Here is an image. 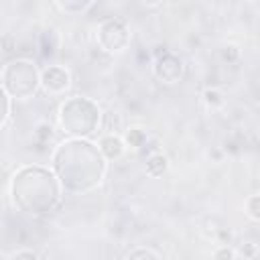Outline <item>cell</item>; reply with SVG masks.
<instances>
[{
    "mask_svg": "<svg viewBox=\"0 0 260 260\" xmlns=\"http://www.w3.org/2000/svg\"><path fill=\"white\" fill-rule=\"evenodd\" d=\"M53 173L67 193H87L102 185L108 162L93 142L81 138L63 140L53 152Z\"/></svg>",
    "mask_w": 260,
    "mask_h": 260,
    "instance_id": "1",
    "label": "cell"
},
{
    "mask_svg": "<svg viewBox=\"0 0 260 260\" xmlns=\"http://www.w3.org/2000/svg\"><path fill=\"white\" fill-rule=\"evenodd\" d=\"M61 185L55 173L47 167L28 165L18 169L10 181L14 207L30 215H47L61 201Z\"/></svg>",
    "mask_w": 260,
    "mask_h": 260,
    "instance_id": "2",
    "label": "cell"
},
{
    "mask_svg": "<svg viewBox=\"0 0 260 260\" xmlns=\"http://www.w3.org/2000/svg\"><path fill=\"white\" fill-rule=\"evenodd\" d=\"M102 124V110L89 98H69L59 106V126L71 138L91 136Z\"/></svg>",
    "mask_w": 260,
    "mask_h": 260,
    "instance_id": "3",
    "label": "cell"
},
{
    "mask_svg": "<svg viewBox=\"0 0 260 260\" xmlns=\"http://www.w3.org/2000/svg\"><path fill=\"white\" fill-rule=\"evenodd\" d=\"M41 71L28 59H14L2 69V89L8 98L28 100L41 87Z\"/></svg>",
    "mask_w": 260,
    "mask_h": 260,
    "instance_id": "4",
    "label": "cell"
},
{
    "mask_svg": "<svg viewBox=\"0 0 260 260\" xmlns=\"http://www.w3.org/2000/svg\"><path fill=\"white\" fill-rule=\"evenodd\" d=\"M98 43L106 53H122L130 43V30L120 18H106L98 26Z\"/></svg>",
    "mask_w": 260,
    "mask_h": 260,
    "instance_id": "5",
    "label": "cell"
},
{
    "mask_svg": "<svg viewBox=\"0 0 260 260\" xmlns=\"http://www.w3.org/2000/svg\"><path fill=\"white\" fill-rule=\"evenodd\" d=\"M41 87L49 95H61L71 85V73L63 65H47L41 69Z\"/></svg>",
    "mask_w": 260,
    "mask_h": 260,
    "instance_id": "6",
    "label": "cell"
},
{
    "mask_svg": "<svg viewBox=\"0 0 260 260\" xmlns=\"http://www.w3.org/2000/svg\"><path fill=\"white\" fill-rule=\"evenodd\" d=\"M183 69L185 67H183L181 57L173 53H165L154 65V75L165 83H177L183 77Z\"/></svg>",
    "mask_w": 260,
    "mask_h": 260,
    "instance_id": "7",
    "label": "cell"
},
{
    "mask_svg": "<svg viewBox=\"0 0 260 260\" xmlns=\"http://www.w3.org/2000/svg\"><path fill=\"white\" fill-rule=\"evenodd\" d=\"M95 146H98V150H100V154L104 156L106 162H108V160H118V158H122L124 152L128 150L126 144H124V140H122V136H120V134H112V132H106L104 136H100Z\"/></svg>",
    "mask_w": 260,
    "mask_h": 260,
    "instance_id": "8",
    "label": "cell"
},
{
    "mask_svg": "<svg viewBox=\"0 0 260 260\" xmlns=\"http://www.w3.org/2000/svg\"><path fill=\"white\" fill-rule=\"evenodd\" d=\"M122 140H124L126 148H134V150H138V148H142V146L146 144L148 136H146V130H142V128H138V126H130V128H126Z\"/></svg>",
    "mask_w": 260,
    "mask_h": 260,
    "instance_id": "9",
    "label": "cell"
},
{
    "mask_svg": "<svg viewBox=\"0 0 260 260\" xmlns=\"http://www.w3.org/2000/svg\"><path fill=\"white\" fill-rule=\"evenodd\" d=\"M53 6L65 14L75 16V14H83L85 10H89L93 2L91 0H65V2H53Z\"/></svg>",
    "mask_w": 260,
    "mask_h": 260,
    "instance_id": "10",
    "label": "cell"
},
{
    "mask_svg": "<svg viewBox=\"0 0 260 260\" xmlns=\"http://www.w3.org/2000/svg\"><path fill=\"white\" fill-rule=\"evenodd\" d=\"M169 167V158L162 152H154L146 158V173L150 177H160Z\"/></svg>",
    "mask_w": 260,
    "mask_h": 260,
    "instance_id": "11",
    "label": "cell"
},
{
    "mask_svg": "<svg viewBox=\"0 0 260 260\" xmlns=\"http://www.w3.org/2000/svg\"><path fill=\"white\" fill-rule=\"evenodd\" d=\"M203 102L209 106V108H217L223 104V93L217 89V87H205L203 89Z\"/></svg>",
    "mask_w": 260,
    "mask_h": 260,
    "instance_id": "12",
    "label": "cell"
},
{
    "mask_svg": "<svg viewBox=\"0 0 260 260\" xmlns=\"http://www.w3.org/2000/svg\"><path fill=\"white\" fill-rule=\"evenodd\" d=\"M244 205H246V215L252 221H258L260 219V197L258 195H250Z\"/></svg>",
    "mask_w": 260,
    "mask_h": 260,
    "instance_id": "13",
    "label": "cell"
},
{
    "mask_svg": "<svg viewBox=\"0 0 260 260\" xmlns=\"http://www.w3.org/2000/svg\"><path fill=\"white\" fill-rule=\"evenodd\" d=\"M126 260H160V256L150 248H136L126 256Z\"/></svg>",
    "mask_w": 260,
    "mask_h": 260,
    "instance_id": "14",
    "label": "cell"
},
{
    "mask_svg": "<svg viewBox=\"0 0 260 260\" xmlns=\"http://www.w3.org/2000/svg\"><path fill=\"white\" fill-rule=\"evenodd\" d=\"M8 116H10V98H8V93L0 85V126H4Z\"/></svg>",
    "mask_w": 260,
    "mask_h": 260,
    "instance_id": "15",
    "label": "cell"
},
{
    "mask_svg": "<svg viewBox=\"0 0 260 260\" xmlns=\"http://www.w3.org/2000/svg\"><path fill=\"white\" fill-rule=\"evenodd\" d=\"M213 260H236V250L230 244H221L213 252Z\"/></svg>",
    "mask_w": 260,
    "mask_h": 260,
    "instance_id": "16",
    "label": "cell"
},
{
    "mask_svg": "<svg viewBox=\"0 0 260 260\" xmlns=\"http://www.w3.org/2000/svg\"><path fill=\"white\" fill-rule=\"evenodd\" d=\"M10 260H41V258H39V254L32 252V250H18V252H14V254L10 256Z\"/></svg>",
    "mask_w": 260,
    "mask_h": 260,
    "instance_id": "17",
    "label": "cell"
},
{
    "mask_svg": "<svg viewBox=\"0 0 260 260\" xmlns=\"http://www.w3.org/2000/svg\"><path fill=\"white\" fill-rule=\"evenodd\" d=\"M221 57H223L228 63H232V61H238L240 51H238L234 45H225V47H223V51H221Z\"/></svg>",
    "mask_w": 260,
    "mask_h": 260,
    "instance_id": "18",
    "label": "cell"
},
{
    "mask_svg": "<svg viewBox=\"0 0 260 260\" xmlns=\"http://www.w3.org/2000/svg\"><path fill=\"white\" fill-rule=\"evenodd\" d=\"M240 252H242L246 258H256L258 248H256V244H254V242H244V246L240 248Z\"/></svg>",
    "mask_w": 260,
    "mask_h": 260,
    "instance_id": "19",
    "label": "cell"
},
{
    "mask_svg": "<svg viewBox=\"0 0 260 260\" xmlns=\"http://www.w3.org/2000/svg\"><path fill=\"white\" fill-rule=\"evenodd\" d=\"M51 130H53V128H51L49 124H39V126H37V136L43 138V140H45V138H51V134H53Z\"/></svg>",
    "mask_w": 260,
    "mask_h": 260,
    "instance_id": "20",
    "label": "cell"
}]
</instances>
